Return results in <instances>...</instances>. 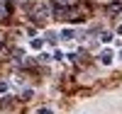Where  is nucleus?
I'll return each instance as SVG.
<instances>
[{"label": "nucleus", "mask_w": 122, "mask_h": 114, "mask_svg": "<svg viewBox=\"0 0 122 114\" xmlns=\"http://www.w3.org/2000/svg\"><path fill=\"white\" fill-rule=\"evenodd\" d=\"M100 61H103L105 66H110L112 63V54H110V51H103V54H100Z\"/></svg>", "instance_id": "1"}, {"label": "nucleus", "mask_w": 122, "mask_h": 114, "mask_svg": "<svg viewBox=\"0 0 122 114\" xmlns=\"http://www.w3.org/2000/svg\"><path fill=\"white\" fill-rule=\"evenodd\" d=\"M61 36H64V39H73V32H71V29H64V32H61Z\"/></svg>", "instance_id": "2"}, {"label": "nucleus", "mask_w": 122, "mask_h": 114, "mask_svg": "<svg viewBox=\"0 0 122 114\" xmlns=\"http://www.w3.org/2000/svg\"><path fill=\"white\" fill-rule=\"evenodd\" d=\"M7 90V82H0V92H5Z\"/></svg>", "instance_id": "3"}, {"label": "nucleus", "mask_w": 122, "mask_h": 114, "mask_svg": "<svg viewBox=\"0 0 122 114\" xmlns=\"http://www.w3.org/2000/svg\"><path fill=\"white\" fill-rule=\"evenodd\" d=\"M39 114H51V109H39Z\"/></svg>", "instance_id": "4"}, {"label": "nucleus", "mask_w": 122, "mask_h": 114, "mask_svg": "<svg viewBox=\"0 0 122 114\" xmlns=\"http://www.w3.org/2000/svg\"><path fill=\"white\" fill-rule=\"evenodd\" d=\"M120 56H122V54H120Z\"/></svg>", "instance_id": "5"}]
</instances>
